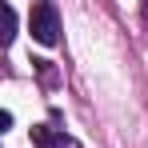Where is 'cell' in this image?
I'll return each mask as SVG.
<instances>
[{
    "label": "cell",
    "mask_w": 148,
    "mask_h": 148,
    "mask_svg": "<svg viewBox=\"0 0 148 148\" xmlns=\"http://www.w3.org/2000/svg\"><path fill=\"white\" fill-rule=\"evenodd\" d=\"M32 148H80L72 136H64L60 128H48V124H36L32 128Z\"/></svg>",
    "instance_id": "obj_2"
},
{
    "label": "cell",
    "mask_w": 148,
    "mask_h": 148,
    "mask_svg": "<svg viewBox=\"0 0 148 148\" xmlns=\"http://www.w3.org/2000/svg\"><path fill=\"white\" fill-rule=\"evenodd\" d=\"M28 28H32V36L44 44V48H52L56 40H60V16H56V4H32V12H28Z\"/></svg>",
    "instance_id": "obj_1"
},
{
    "label": "cell",
    "mask_w": 148,
    "mask_h": 148,
    "mask_svg": "<svg viewBox=\"0 0 148 148\" xmlns=\"http://www.w3.org/2000/svg\"><path fill=\"white\" fill-rule=\"evenodd\" d=\"M12 36H16V12H12V4H0V44L8 48Z\"/></svg>",
    "instance_id": "obj_3"
}]
</instances>
